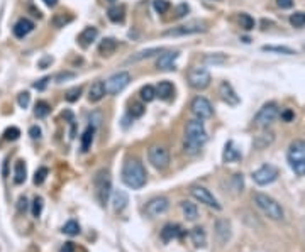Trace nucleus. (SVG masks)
Returning <instances> with one entry per match:
<instances>
[{
    "label": "nucleus",
    "instance_id": "obj_1",
    "mask_svg": "<svg viewBox=\"0 0 305 252\" xmlns=\"http://www.w3.org/2000/svg\"><path fill=\"white\" fill-rule=\"evenodd\" d=\"M205 142H207V130H205L204 122L200 119L188 120L187 129H185V144H183L185 154L195 156Z\"/></svg>",
    "mask_w": 305,
    "mask_h": 252
},
{
    "label": "nucleus",
    "instance_id": "obj_2",
    "mask_svg": "<svg viewBox=\"0 0 305 252\" xmlns=\"http://www.w3.org/2000/svg\"><path fill=\"white\" fill-rule=\"evenodd\" d=\"M122 181L132 189H139L146 185V169L141 161L128 159L122 166Z\"/></svg>",
    "mask_w": 305,
    "mask_h": 252
},
{
    "label": "nucleus",
    "instance_id": "obj_3",
    "mask_svg": "<svg viewBox=\"0 0 305 252\" xmlns=\"http://www.w3.org/2000/svg\"><path fill=\"white\" fill-rule=\"evenodd\" d=\"M253 200H255V205L258 206V208L261 210V212L265 213L268 219H272V220H283L285 212H283L282 205H280V203L276 202L275 198L265 195V193H255Z\"/></svg>",
    "mask_w": 305,
    "mask_h": 252
},
{
    "label": "nucleus",
    "instance_id": "obj_4",
    "mask_svg": "<svg viewBox=\"0 0 305 252\" xmlns=\"http://www.w3.org/2000/svg\"><path fill=\"white\" fill-rule=\"evenodd\" d=\"M94 188H95V196H97L98 203L102 206L107 205L109 196L112 193V178L111 173L107 169H98L94 176Z\"/></svg>",
    "mask_w": 305,
    "mask_h": 252
},
{
    "label": "nucleus",
    "instance_id": "obj_5",
    "mask_svg": "<svg viewBox=\"0 0 305 252\" xmlns=\"http://www.w3.org/2000/svg\"><path fill=\"white\" fill-rule=\"evenodd\" d=\"M289 164L293 173L299 176H305V141H293L289 147Z\"/></svg>",
    "mask_w": 305,
    "mask_h": 252
},
{
    "label": "nucleus",
    "instance_id": "obj_6",
    "mask_svg": "<svg viewBox=\"0 0 305 252\" xmlns=\"http://www.w3.org/2000/svg\"><path fill=\"white\" fill-rule=\"evenodd\" d=\"M278 117H280L278 105H276L275 102H270V103H266V105H263L261 109H259V112L256 113V117H255L253 122H255V126L259 127V129H266V127L272 126Z\"/></svg>",
    "mask_w": 305,
    "mask_h": 252
},
{
    "label": "nucleus",
    "instance_id": "obj_7",
    "mask_svg": "<svg viewBox=\"0 0 305 252\" xmlns=\"http://www.w3.org/2000/svg\"><path fill=\"white\" fill-rule=\"evenodd\" d=\"M187 80H188V85H190L192 88L205 90L209 85H210L212 77H210V73H209L207 68L195 66V68H190V70H188Z\"/></svg>",
    "mask_w": 305,
    "mask_h": 252
},
{
    "label": "nucleus",
    "instance_id": "obj_8",
    "mask_svg": "<svg viewBox=\"0 0 305 252\" xmlns=\"http://www.w3.org/2000/svg\"><path fill=\"white\" fill-rule=\"evenodd\" d=\"M278 176H280L278 168L273 166V164H263L261 168L253 173V181L258 186H266L275 183L278 179Z\"/></svg>",
    "mask_w": 305,
    "mask_h": 252
},
{
    "label": "nucleus",
    "instance_id": "obj_9",
    "mask_svg": "<svg viewBox=\"0 0 305 252\" xmlns=\"http://www.w3.org/2000/svg\"><path fill=\"white\" fill-rule=\"evenodd\" d=\"M129 83H131V75H129L128 71H119V73L112 75V77L105 81V92H107L109 95H117V93H121Z\"/></svg>",
    "mask_w": 305,
    "mask_h": 252
},
{
    "label": "nucleus",
    "instance_id": "obj_10",
    "mask_svg": "<svg viewBox=\"0 0 305 252\" xmlns=\"http://www.w3.org/2000/svg\"><path fill=\"white\" fill-rule=\"evenodd\" d=\"M148 159L156 169L163 171L170 166V153L163 146H151L148 151Z\"/></svg>",
    "mask_w": 305,
    "mask_h": 252
},
{
    "label": "nucleus",
    "instance_id": "obj_11",
    "mask_svg": "<svg viewBox=\"0 0 305 252\" xmlns=\"http://www.w3.org/2000/svg\"><path fill=\"white\" fill-rule=\"evenodd\" d=\"M192 113L195 115V119H210L212 115H214V109H212V103L209 102L205 96H195L193 100H192Z\"/></svg>",
    "mask_w": 305,
    "mask_h": 252
},
{
    "label": "nucleus",
    "instance_id": "obj_12",
    "mask_svg": "<svg viewBox=\"0 0 305 252\" xmlns=\"http://www.w3.org/2000/svg\"><path fill=\"white\" fill-rule=\"evenodd\" d=\"M205 27L202 24H183V26H177L171 27V29H166L161 36L164 37H183V36H192V34H198L204 32Z\"/></svg>",
    "mask_w": 305,
    "mask_h": 252
},
{
    "label": "nucleus",
    "instance_id": "obj_13",
    "mask_svg": "<svg viewBox=\"0 0 305 252\" xmlns=\"http://www.w3.org/2000/svg\"><path fill=\"white\" fill-rule=\"evenodd\" d=\"M192 196H193L195 200H198L200 203H204V205L210 206V208L214 210H221V203L217 202V198H215L214 195H212L210 191H209L207 188H204V186H192L190 189Z\"/></svg>",
    "mask_w": 305,
    "mask_h": 252
},
{
    "label": "nucleus",
    "instance_id": "obj_14",
    "mask_svg": "<svg viewBox=\"0 0 305 252\" xmlns=\"http://www.w3.org/2000/svg\"><path fill=\"white\" fill-rule=\"evenodd\" d=\"M168 208H170V200L166 196H154V198H151L146 203L144 212L148 217H158L163 215Z\"/></svg>",
    "mask_w": 305,
    "mask_h": 252
},
{
    "label": "nucleus",
    "instance_id": "obj_15",
    "mask_svg": "<svg viewBox=\"0 0 305 252\" xmlns=\"http://www.w3.org/2000/svg\"><path fill=\"white\" fill-rule=\"evenodd\" d=\"M180 56L178 51H163L156 60V68L161 71H171L177 66V60Z\"/></svg>",
    "mask_w": 305,
    "mask_h": 252
},
{
    "label": "nucleus",
    "instance_id": "obj_16",
    "mask_svg": "<svg viewBox=\"0 0 305 252\" xmlns=\"http://www.w3.org/2000/svg\"><path fill=\"white\" fill-rule=\"evenodd\" d=\"M219 95H221V98L224 100L225 103H229V105H238L239 103V95L236 93V90L232 88V85L227 83V81H222L221 86H219Z\"/></svg>",
    "mask_w": 305,
    "mask_h": 252
},
{
    "label": "nucleus",
    "instance_id": "obj_17",
    "mask_svg": "<svg viewBox=\"0 0 305 252\" xmlns=\"http://www.w3.org/2000/svg\"><path fill=\"white\" fill-rule=\"evenodd\" d=\"M32 31H34V22L29 19H26V17H24V19H19L12 27L14 36L19 37V39H24V37H26L27 34L32 32Z\"/></svg>",
    "mask_w": 305,
    "mask_h": 252
},
{
    "label": "nucleus",
    "instance_id": "obj_18",
    "mask_svg": "<svg viewBox=\"0 0 305 252\" xmlns=\"http://www.w3.org/2000/svg\"><path fill=\"white\" fill-rule=\"evenodd\" d=\"M183 234L185 232L180 225H177V223H166V225L163 227V230H161V240H163V242H171L173 239L183 237Z\"/></svg>",
    "mask_w": 305,
    "mask_h": 252
},
{
    "label": "nucleus",
    "instance_id": "obj_19",
    "mask_svg": "<svg viewBox=\"0 0 305 252\" xmlns=\"http://www.w3.org/2000/svg\"><path fill=\"white\" fill-rule=\"evenodd\" d=\"M215 236H217L221 244H227L229 239H231V223L224 219L217 220L215 222Z\"/></svg>",
    "mask_w": 305,
    "mask_h": 252
},
{
    "label": "nucleus",
    "instance_id": "obj_20",
    "mask_svg": "<svg viewBox=\"0 0 305 252\" xmlns=\"http://www.w3.org/2000/svg\"><path fill=\"white\" fill-rule=\"evenodd\" d=\"M97 36H98L97 27L88 26V27H85L80 34H78V43H80L81 47H88L95 39H97Z\"/></svg>",
    "mask_w": 305,
    "mask_h": 252
},
{
    "label": "nucleus",
    "instance_id": "obj_21",
    "mask_svg": "<svg viewBox=\"0 0 305 252\" xmlns=\"http://www.w3.org/2000/svg\"><path fill=\"white\" fill-rule=\"evenodd\" d=\"M241 158H242L241 151H239L238 147L234 146V142H232V141H229V142L225 144L224 154H222V159H224V163H238V161H241Z\"/></svg>",
    "mask_w": 305,
    "mask_h": 252
},
{
    "label": "nucleus",
    "instance_id": "obj_22",
    "mask_svg": "<svg viewBox=\"0 0 305 252\" xmlns=\"http://www.w3.org/2000/svg\"><path fill=\"white\" fill-rule=\"evenodd\" d=\"M105 93H107L105 92V83L100 80H97L95 83H92L90 90H88V100H90L92 103H97L104 98Z\"/></svg>",
    "mask_w": 305,
    "mask_h": 252
},
{
    "label": "nucleus",
    "instance_id": "obj_23",
    "mask_svg": "<svg viewBox=\"0 0 305 252\" xmlns=\"http://www.w3.org/2000/svg\"><path fill=\"white\" fill-rule=\"evenodd\" d=\"M119 47V41L114 39V37H105V39L100 41L98 44V53L102 56H111L112 53H115V49Z\"/></svg>",
    "mask_w": 305,
    "mask_h": 252
},
{
    "label": "nucleus",
    "instance_id": "obj_24",
    "mask_svg": "<svg viewBox=\"0 0 305 252\" xmlns=\"http://www.w3.org/2000/svg\"><path fill=\"white\" fill-rule=\"evenodd\" d=\"M173 93H175V86L171 81H168V80H163V81H160L156 86V96H160L161 100H170L171 96H173Z\"/></svg>",
    "mask_w": 305,
    "mask_h": 252
},
{
    "label": "nucleus",
    "instance_id": "obj_25",
    "mask_svg": "<svg viewBox=\"0 0 305 252\" xmlns=\"http://www.w3.org/2000/svg\"><path fill=\"white\" fill-rule=\"evenodd\" d=\"M94 136H95V127L94 126H88L87 129L83 130L81 137H80V146H81V151H83V153H87V151L92 147Z\"/></svg>",
    "mask_w": 305,
    "mask_h": 252
},
{
    "label": "nucleus",
    "instance_id": "obj_26",
    "mask_svg": "<svg viewBox=\"0 0 305 252\" xmlns=\"http://www.w3.org/2000/svg\"><path fill=\"white\" fill-rule=\"evenodd\" d=\"M112 203H114V210L115 212H122V210L128 206L129 203V196L126 191H121V189H117V191L114 193V198H112Z\"/></svg>",
    "mask_w": 305,
    "mask_h": 252
},
{
    "label": "nucleus",
    "instance_id": "obj_27",
    "mask_svg": "<svg viewBox=\"0 0 305 252\" xmlns=\"http://www.w3.org/2000/svg\"><path fill=\"white\" fill-rule=\"evenodd\" d=\"M26 178H27L26 163L19 159L16 163V166H14V183H16V185H22V183L26 181Z\"/></svg>",
    "mask_w": 305,
    "mask_h": 252
},
{
    "label": "nucleus",
    "instance_id": "obj_28",
    "mask_svg": "<svg viewBox=\"0 0 305 252\" xmlns=\"http://www.w3.org/2000/svg\"><path fill=\"white\" fill-rule=\"evenodd\" d=\"M190 239L195 247H204L205 242H207V234H205V230L202 227H195L190 232Z\"/></svg>",
    "mask_w": 305,
    "mask_h": 252
},
{
    "label": "nucleus",
    "instance_id": "obj_29",
    "mask_svg": "<svg viewBox=\"0 0 305 252\" xmlns=\"http://www.w3.org/2000/svg\"><path fill=\"white\" fill-rule=\"evenodd\" d=\"M107 16H109V19H111L112 22H115V24L122 22V20H124V17H126L124 5H112L111 9H109Z\"/></svg>",
    "mask_w": 305,
    "mask_h": 252
},
{
    "label": "nucleus",
    "instance_id": "obj_30",
    "mask_svg": "<svg viewBox=\"0 0 305 252\" xmlns=\"http://www.w3.org/2000/svg\"><path fill=\"white\" fill-rule=\"evenodd\" d=\"M273 141H275V134L273 132H263V134H259V136H256L255 147H258V149H265V147H268Z\"/></svg>",
    "mask_w": 305,
    "mask_h": 252
},
{
    "label": "nucleus",
    "instance_id": "obj_31",
    "mask_svg": "<svg viewBox=\"0 0 305 252\" xmlns=\"http://www.w3.org/2000/svg\"><path fill=\"white\" fill-rule=\"evenodd\" d=\"M181 212H183V215L187 220H197V217H198L197 205L192 202H181Z\"/></svg>",
    "mask_w": 305,
    "mask_h": 252
},
{
    "label": "nucleus",
    "instance_id": "obj_32",
    "mask_svg": "<svg viewBox=\"0 0 305 252\" xmlns=\"http://www.w3.org/2000/svg\"><path fill=\"white\" fill-rule=\"evenodd\" d=\"M163 51H164L163 47H149V49L139 51L138 54L131 56L129 58V61H141V60H146V58H153V56H156V54H161Z\"/></svg>",
    "mask_w": 305,
    "mask_h": 252
},
{
    "label": "nucleus",
    "instance_id": "obj_33",
    "mask_svg": "<svg viewBox=\"0 0 305 252\" xmlns=\"http://www.w3.org/2000/svg\"><path fill=\"white\" fill-rule=\"evenodd\" d=\"M71 20H73V17L68 16V14L64 12H58L53 16V19H51V24H53L54 27H58V29H61V27H64L66 24H70Z\"/></svg>",
    "mask_w": 305,
    "mask_h": 252
},
{
    "label": "nucleus",
    "instance_id": "obj_34",
    "mask_svg": "<svg viewBox=\"0 0 305 252\" xmlns=\"http://www.w3.org/2000/svg\"><path fill=\"white\" fill-rule=\"evenodd\" d=\"M51 112V107L48 102H44V100H39V102L36 103V107H34V115L37 117V119H44V117H48Z\"/></svg>",
    "mask_w": 305,
    "mask_h": 252
},
{
    "label": "nucleus",
    "instance_id": "obj_35",
    "mask_svg": "<svg viewBox=\"0 0 305 252\" xmlns=\"http://www.w3.org/2000/svg\"><path fill=\"white\" fill-rule=\"evenodd\" d=\"M139 95H141L143 102H153L156 98V88L151 85H144L141 88V92H139Z\"/></svg>",
    "mask_w": 305,
    "mask_h": 252
},
{
    "label": "nucleus",
    "instance_id": "obj_36",
    "mask_svg": "<svg viewBox=\"0 0 305 252\" xmlns=\"http://www.w3.org/2000/svg\"><path fill=\"white\" fill-rule=\"evenodd\" d=\"M63 234H66V236H70V237L78 236V234H80V225H78V222H75V220H70V222L64 223Z\"/></svg>",
    "mask_w": 305,
    "mask_h": 252
},
{
    "label": "nucleus",
    "instance_id": "obj_37",
    "mask_svg": "<svg viewBox=\"0 0 305 252\" xmlns=\"http://www.w3.org/2000/svg\"><path fill=\"white\" fill-rule=\"evenodd\" d=\"M204 61L209 64H224L225 61H227V56H225V54H221V53L207 54V56L204 58Z\"/></svg>",
    "mask_w": 305,
    "mask_h": 252
},
{
    "label": "nucleus",
    "instance_id": "obj_38",
    "mask_svg": "<svg viewBox=\"0 0 305 252\" xmlns=\"http://www.w3.org/2000/svg\"><path fill=\"white\" fill-rule=\"evenodd\" d=\"M239 24H241V27L244 31L255 29V19H253L249 14H241V16H239Z\"/></svg>",
    "mask_w": 305,
    "mask_h": 252
},
{
    "label": "nucleus",
    "instance_id": "obj_39",
    "mask_svg": "<svg viewBox=\"0 0 305 252\" xmlns=\"http://www.w3.org/2000/svg\"><path fill=\"white\" fill-rule=\"evenodd\" d=\"M81 92H83V90H81V86H75V88H70L66 92V95H64V100H66V102H70V103L77 102V100L81 96Z\"/></svg>",
    "mask_w": 305,
    "mask_h": 252
},
{
    "label": "nucleus",
    "instance_id": "obj_40",
    "mask_svg": "<svg viewBox=\"0 0 305 252\" xmlns=\"http://www.w3.org/2000/svg\"><path fill=\"white\" fill-rule=\"evenodd\" d=\"M263 51H270V53H280V54H295V51L290 49L287 46H263Z\"/></svg>",
    "mask_w": 305,
    "mask_h": 252
},
{
    "label": "nucleus",
    "instance_id": "obj_41",
    "mask_svg": "<svg viewBox=\"0 0 305 252\" xmlns=\"http://www.w3.org/2000/svg\"><path fill=\"white\" fill-rule=\"evenodd\" d=\"M290 24L293 27H304L305 26V12H295L290 16Z\"/></svg>",
    "mask_w": 305,
    "mask_h": 252
},
{
    "label": "nucleus",
    "instance_id": "obj_42",
    "mask_svg": "<svg viewBox=\"0 0 305 252\" xmlns=\"http://www.w3.org/2000/svg\"><path fill=\"white\" fill-rule=\"evenodd\" d=\"M153 7L158 14H166L168 9H170V2H168V0H154Z\"/></svg>",
    "mask_w": 305,
    "mask_h": 252
},
{
    "label": "nucleus",
    "instance_id": "obj_43",
    "mask_svg": "<svg viewBox=\"0 0 305 252\" xmlns=\"http://www.w3.org/2000/svg\"><path fill=\"white\" fill-rule=\"evenodd\" d=\"M144 105L143 103H132L131 105V110H129V113H131L132 119H138V117H143V113H144Z\"/></svg>",
    "mask_w": 305,
    "mask_h": 252
},
{
    "label": "nucleus",
    "instance_id": "obj_44",
    "mask_svg": "<svg viewBox=\"0 0 305 252\" xmlns=\"http://www.w3.org/2000/svg\"><path fill=\"white\" fill-rule=\"evenodd\" d=\"M43 206H44L43 198H41V196H36L32 202V215L36 217V219L41 215V212H43Z\"/></svg>",
    "mask_w": 305,
    "mask_h": 252
},
{
    "label": "nucleus",
    "instance_id": "obj_45",
    "mask_svg": "<svg viewBox=\"0 0 305 252\" xmlns=\"http://www.w3.org/2000/svg\"><path fill=\"white\" fill-rule=\"evenodd\" d=\"M29 102H31V95H29V92H22V93H19V96H17V103H19L20 109H27V107H29Z\"/></svg>",
    "mask_w": 305,
    "mask_h": 252
},
{
    "label": "nucleus",
    "instance_id": "obj_46",
    "mask_svg": "<svg viewBox=\"0 0 305 252\" xmlns=\"http://www.w3.org/2000/svg\"><path fill=\"white\" fill-rule=\"evenodd\" d=\"M48 176V168H39L34 174V185H43Z\"/></svg>",
    "mask_w": 305,
    "mask_h": 252
},
{
    "label": "nucleus",
    "instance_id": "obj_47",
    "mask_svg": "<svg viewBox=\"0 0 305 252\" xmlns=\"http://www.w3.org/2000/svg\"><path fill=\"white\" fill-rule=\"evenodd\" d=\"M19 136H20V130L17 129V127H10V129H7L5 132H3L5 141H16L19 139Z\"/></svg>",
    "mask_w": 305,
    "mask_h": 252
},
{
    "label": "nucleus",
    "instance_id": "obj_48",
    "mask_svg": "<svg viewBox=\"0 0 305 252\" xmlns=\"http://www.w3.org/2000/svg\"><path fill=\"white\" fill-rule=\"evenodd\" d=\"M75 77H77V75H75L73 71H61V73L56 75V83H63V81L71 80V78Z\"/></svg>",
    "mask_w": 305,
    "mask_h": 252
},
{
    "label": "nucleus",
    "instance_id": "obj_49",
    "mask_svg": "<svg viewBox=\"0 0 305 252\" xmlns=\"http://www.w3.org/2000/svg\"><path fill=\"white\" fill-rule=\"evenodd\" d=\"M187 12H188V5L187 3H180V5L177 7V19H181V17H185L187 16Z\"/></svg>",
    "mask_w": 305,
    "mask_h": 252
},
{
    "label": "nucleus",
    "instance_id": "obj_50",
    "mask_svg": "<svg viewBox=\"0 0 305 252\" xmlns=\"http://www.w3.org/2000/svg\"><path fill=\"white\" fill-rule=\"evenodd\" d=\"M49 80H51L49 77L41 78L39 81H36V83H34V88H37V90H44V88H46V85H48V81H49Z\"/></svg>",
    "mask_w": 305,
    "mask_h": 252
},
{
    "label": "nucleus",
    "instance_id": "obj_51",
    "mask_svg": "<svg viewBox=\"0 0 305 252\" xmlns=\"http://www.w3.org/2000/svg\"><path fill=\"white\" fill-rule=\"evenodd\" d=\"M29 136L32 137V139H39V137H41V129L37 126H32L29 129Z\"/></svg>",
    "mask_w": 305,
    "mask_h": 252
},
{
    "label": "nucleus",
    "instance_id": "obj_52",
    "mask_svg": "<svg viewBox=\"0 0 305 252\" xmlns=\"http://www.w3.org/2000/svg\"><path fill=\"white\" fill-rule=\"evenodd\" d=\"M280 115H282V119L285 120V122H292L293 117H295V113H293L292 110H285V112H282Z\"/></svg>",
    "mask_w": 305,
    "mask_h": 252
},
{
    "label": "nucleus",
    "instance_id": "obj_53",
    "mask_svg": "<svg viewBox=\"0 0 305 252\" xmlns=\"http://www.w3.org/2000/svg\"><path fill=\"white\" fill-rule=\"evenodd\" d=\"M276 3H278V7H282V9H292L293 7V0H276Z\"/></svg>",
    "mask_w": 305,
    "mask_h": 252
},
{
    "label": "nucleus",
    "instance_id": "obj_54",
    "mask_svg": "<svg viewBox=\"0 0 305 252\" xmlns=\"http://www.w3.org/2000/svg\"><path fill=\"white\" fill-rule=\"evenodd\" d=\"M51 63H53V58H51V56H44L37 64H39V68H46L48 64H51Z\"/></svg>",
    "mask_w": 305,
    "mask_h": 252
},
{
    "label": "nucleus",
    "instance_id": "obj_55",
    "mask_svg": "<svg viewBox=\"0 0 305 252\" xmlns=\"http://www.w3.org/2000/svg\"><path fill=\"white\" fill-rule=\"evenodd\" d=\"M17 208H19V212H26V208H27V200H26V196L19 198V205H17Z\"/></svg>",
    "mask_w": 305,
    "mask_h": 252
},
{
    "label": "nucleus",
    "instance_id": "obj_56",
    "mask_svg": "<svg viewBox=\"0 0 305 252\" xmlns=\"http://www.w3.org/2000/svg\"><path fill=\"white\" fill-rule=\"evenodd\" d=\"M61 252H75L73 242H64V246L61 247Z\"/></svg>",
    "mask_w": 305,
    "mask_h": 252
},
{
    "label": "nucleus",
    "instance_id": "obj_57",
    "mask_svg": "<svg viewBox=\"0 0 305 252\" xmlns=\"http://www.w3.org/2000/svg\"><path fill=\"white\" fill-rule=\"evenodd\" d=\"M44 3H46L48 7H56V3H58V0H43Z\"/></svg>",
    "mask_w": 305,
    "mask_h": 252
},
{
    "label": "nucleus",
    "instance_id": "obj_58",
    "mask_svg": "<svg viewBox=\"0 0 305 252\" xmlns=\"http://www.w3.org/2000/svg\"><path fill=\"white\" fill-rule=\"evenodd\" d=\"M107 2H111V3H114V2H115V0H107Z\"/></svg>",
    "mask_w": 305,
    "mask_h": 252
}]
</instances>
